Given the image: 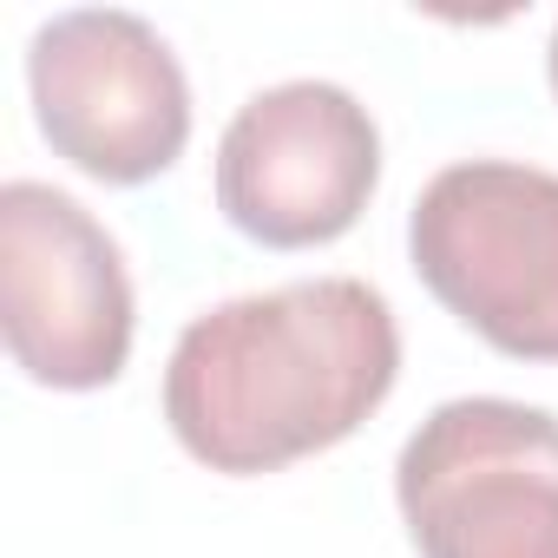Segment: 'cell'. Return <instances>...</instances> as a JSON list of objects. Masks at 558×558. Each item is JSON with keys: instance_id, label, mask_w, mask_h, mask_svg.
I'll return each instance as SVG.
<instances>
[{"instance_id": "277c9868", "label": "cell", "mask_w": 558, "mask_h": 558, "mask_svg": "<svg viewBox=\"0 0 558 558\" xmlns=\"http://www.w3.org/2000/svg\"><path fill=\"white\" fill-rule=\"evenodd\" d=\"M132 276L112 230L66 191H0V329L27 381L60 395L112 388L132 362Z\"/></svg>"}, {"instance_id": "52a82bcc", "label": "cell", "mask_w": 558, "mask_h": 558, "mask_svg": "<svg viewBox=\"0 0 558 558\" xmlns=\"http://www.w3.org/2000/svg\"><path fill=\"white\" fill-rule=\"evenodd\" d=\"M545 66H551V93H558V27H551V60Z\"/></svg>"}, {"instance_id": "5b68a950", "label": "cell", "mask_w": 558, "mask_h": 558, "mask_svg": "<svg viewBox=\"0 0 558 558\" xmlns=\"http://www.w3.org/2000/svg\"><path fill=\"white\" fill-rule=\"evenodd\" d=\"M40 138L99 184H151L191 145V86L165 34L125 8L53 14L27 47Z\"/></svg>"}, {"instance_id": "8992f818", "label": "cell", "mask_w": 558, "mask_h": 558, "mask_svg": "<svg viewBox=\"0 0 558 558\" xmlns=\"http://www.w3.org/2000/svg\"><path fill=\"white\" fill-rule=\"evenodd\" d=\"M381 184V132L349 86L283 80L217 138V210L263 250H316L362 223Z\"/></svg>"}, {"instance_id": "7a4b0ae2", "label": "cell", "mask_w": 558, "mask_h": 558, "mask_svg": "<svg viewBox=\"0 0 558 558\" xmlns=\"http://www.w3.org/2000/svg\"><path fill=\"white\" fill-rule=\"evenodd\" d=\"M408 256L447 316L512 362H558V171L466 158L408 210Z\"/></svg>"}, {"instance_id": "3957f363", "label": "cell", "mask_w": 558, "mask_h": 558, "mask_svg": "<svg viewBox=\"0 0 558 558\" xmlns=\"http://www.w3.org/2000/svg\"><path fill=\"white\" fill-rule=\"evenodd\" d=\"M395 499L421 558H558V414L440 401L395 460Z\"/></svg>"}, {"instance_id": "6da1fadb", "label": "cell", "mask_w": 558, "mask_h": 558, "mask_svg": "<svg viewBox=\"0 0 558 558\" xmlns=\"http://www.w3.org/2000/svg\"><path fill=\"white\" fill-rule=\"evenodd\" d=\"M401 375L395 310L362 276L256 290L184 323L165 362V421L178 447L256 480L342 447Z\"/></svg>"}]
</instances>
